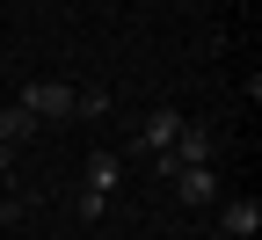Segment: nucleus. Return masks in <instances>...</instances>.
<instances>
[{"instance_id": "1", "label": "nucleus", "mask_w": 262, "mask_h": 240, "mask_svg": "<svg viewBox=\"0 0 262 240\" xmlns=\"http://www.w3.org/2000/svg\"><path fill=\"white\" fill-rule=\"evenodd\" d=\"M15 102H22L37 124H66V117H73V88H66V80H29Z\"/></svg>"}, {"instance_id": "2", "label": "nucleus", "mask_w": 262, "mask_h": 240, "mask_svg": "<svg viewBox=\"0 0 262 240\" xmlns=\"http://www.w3.org/2000/svg\"><path fill=\"white\" fill-rule=\"evenodd\" d=\"M182 124H189V117H182V110H168V102H160V110H153V117L139 124V139H131V153H139V160H146V153H168Z\"/></svg>"}, {"instance_id": "3", "label": "nucleus", "mask_w": 262, "mask_h": 240, "mask_svg": "<svg viewBox=\"0 0 262 240\" xmlns=\"http://www.w3.org/2000/svg\"><path fill=\"white\" fill-rule=\"evenodd\" d=\"M219 233H226V240H255V233H262V204H255V197H226V204H219Z\"/></svg>"}, {"instance_id": "4", "label": "nucleus", "mask_w": 262, "mask_h": 240, "mask_svg": "<svg viewBox=\"0 0 262 240\" xmlns=\"http://www.w3.org/2000/svg\"><path fill=\"white\" fill-rule=\"evenodd\" d=\"M175 197L196 204V211H204V204H219V167H182V175H175Z\"/></svg>"}, {"instance_id": "5", "label": "nucleus", "mask_w": 262, "mask_h": 240, "mask_svg": "<svg viewBox=\"0 0 262 240\" xmlns=\"http://www.w3.org/2000/svg\"><path fill=\"white\" fill-rule=\"evenodd\" d=\"M117 182H124V153H110V146H102V153H88V175H80V189H95V197H110Z\"/></svg>"}, {"instance_id": "6", "label": "nucleus", "mask_w": 262, "mask_h": 240, "mask_svg": "<svg viewBox=\"0 0 262 240\" xmlns=\"http://www.w3.org/2000/svg\"><path fill=\"white\" fill-rule=\"evenodd\" d=\"M22 139H37V117H29V110H22V102H8V110H0V146H8V153H15Z\"/></svg>"}, {"instance_id": "7", "label": "nucleus", "mask_w": 262, "mask_h": 240, "mask_svg": "<svg viewBox=\"0 0 262 240\" xmlns=\"http://www.w3.org/2000/svg\"><path fill=\"white\" fill-rule=\"evenodd\" d=\"M102 110H110L102 88H73V117H102Z\"/></svg>"}, {"instance_id": "8", "label": "nucleus", "mask_w": 262, "mask_h": 240, "mask_svg": "<svg viewBox=\"0 0 262 240\" xmlns=\"http://www.w3.org/2000/svg\"><path fill=\"white\" fill-rule=\"evenodd\" d=\"M73 211H80V219L95 226V219H102V211H110V197H95V189H80V204H73Z\"/></svg>"}, {"instance_id": "9", "label": "nucleus", "mask_w": 262, "mask_h": 240, "mask_svg": "<svg viewBox=\"0 0 262 240\" xmlns=\"http://www.w3.org/2000/svg\"><path fill=\"white\" fill-rule=\"evenodd\" d=\"M22 219V204H8V197H0V226H15Z\"/></svg>"}, {"instance_id": "10", "label": "nucleus", "mask_w": 262, "mask_h": 240, "mask_svg": "<svg viewBox=\"0 0 262 240\" xmlns=\"http://www.w3.org/2000/svg\"><path fill=\"white\" fill-rule=\"evenodd\" d=\"M8 160H15V153H8V146H0V175H8Z\"/></svg>"}, {"instance_id": "11", "label": "nucleus", "mask_w": 262, "mask_h": 240, "mask_svg": "<svg viewBox=\"0 0 262 240\" xmlns=\"http://www.w3.org/2000/svg\"><path fill=\"white\" fill-rule=\"evenodd\" d=\"M211 240H226V233H211Z\"/></svg>"}]
</instances>
